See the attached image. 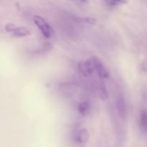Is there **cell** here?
<instances>
[{
    "mask_svg": "<svg viewBox=\"0 0 147 147\" xmlns=\"http://www.w3.org/2000/svg\"><path fill=\"white\" fill-rule=\"evenodd\" d=\"M33 20H34V24L42 32L43 36L46 38H50L52 34V29L51 27L47 24V22L42 17L37 15L33 17Z\"/></svg>",
    "mask_w": 147,
    "mask_h": 147,
    "instance_id": "1",
    "label": "cell"
},
{
    "mask_svg": "<svg viewBox=\"0 0 147 147\" xmlns=\"http://www.w3.org/2000/svg\"><path fill=\"white\" fill-rule=\"evenodd\" d=\"M92 63H93V65L94 69H96V71H97L98 74L100 76L101 78H106L109 77V73L108 72L107 69L105 67V66L103 65V63L100 62V60L98 58L96 57H93L92 58L91 60Z\"/></svg>",
    "mask_w": 147,
    "mask_h": 147,
    "instance_id": "2",
    "label": "cell"
},
{
    "mask_svg": "<svg viewBox=\"0 0 147 147\" xmlns=\"http://www.w3.org/2000/svg\"><path fill=\"white\" fill-rule=\"evenodd\" d=\"M78 69L80 73L85 76H88L93 73L94 67L93 63L90 61L80 62L78 64Z\"/></svg>",
    "mask_w": 147,
    "mask_h": 147,
    "instance_id": "3",
    "label": "cell"
},
{
    "mask_svg": "<svg viewBox=\"0 0 147 147\" xmlns=\"http://www.w3.org/2000/svg\"><path fill=\"white\" fill-rule=\"evenodd\" d=\"M117 109L119 116H120L122 119H124L126 116L127 110H126V101H125V100L123 99V98H119V100H118Z\"/></svg>",
    "mask_w": 147,
    "mask_h": 147,
    "instance_id": "4",
    "label": "cell"
},
{
    "mask_svg": "<svg viewBox=\"0 0 147 147\" xmlns=\"http://www.w3.org/2000/svg\"><path fill=\"white\" fill-rule=\"evenodd\" d=\"M11 32L17 37H24L30 34V31L27 28L24 27H17V26H15Z\"/></svg>",
    "mask_w": 147,
    "mask_h": 147,
    "instance_id": "5",
    "label": "cell"
},
{
    "mask_svg": "<svg viewBox=\"0 0 147 147\" xmlns=\"http://www.w3.org/2000/svg\"><path fill=\"white\" fill-rule=\"evenodd\" d=\"M89 138L88 131L86 129L80 130L77 136V141L80 144H86L88 142Z\"/></svg>",
    "mask_w": 147,
    "mask_h": 147,
    "instance_id": "6",
    "label": "cell"
},
{
    "mask_svg": "<svg viewBox=\"0 0 147 147\" xmlns=\"http://www.w3.org/2000/svg\"><path fill=\"white\" fill-rule=\"evenodd\" d=\"M78 111L82 116H85L88 114L90 111V106L88 102H83L78 106Z\"/></svg>",
    "mask_w": 147,
    "mask_h": 147,
    "instance_id": "7",
    "label": "cell"
},
{
    "mask_svg": "<svg viewBox=\"0 0 147 147\" xmlns=\"http://www.w3.org/2000/svg\"><path fill=\"white\" fill-rule=\"evenodd\" d=\"M140 124L144 129H147V112L142 111L140 116Z\"/></svg>",
    "mask_w": 147,
    "mask_h": 147,
    "instance_id": "8",
    "label": "cell"
},
{
    "mask_svg": "<svg viewBox=\"0 0 147 147\" xmlns=\"http://www.w3.org/2000/svg\"><path fill=\"white\" fill-rule=\"evenodd\" d=\"M99 96H100V98L103 100L108 99V97H109L107 90H106V88H105L103 86H100V89H99Z\"/></svg>",
    "mask_w": 147,
    "mask_h": 147,
    "instance_id": "9",
    "label": "cell"
},
{
    "mask_svg": "<svg viewBox=\"0 0 147 147\" xmlns=\"http://www.w3.org/2000/svg\"><path fill=\"white\" fill-rule=\"evenodd\" d=\"M125 1H107L108 4H110L111 6H115V5H118V4H122V3H124Z\"/></svg>",
    "mask_w": 147,
    "mask_h": 147,
    "instance_id": "10",
    "label": "cell"
}]
</instances>
